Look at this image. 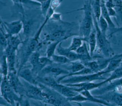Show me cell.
<instances>
[{
    "label": "cell",
    "instance_id": "41",
    "mask_svg": "<svg viewBox=\"0 0 122 106\" xmlns=\"http://www.w3.org/2000/svg\"><path fill=\"white\" fill-rule=\"evenodd\" d=\"M30 0V1H35V2H37V3H39L40 4H41L44 1H45V0Z\"/></svg>",
    "mask_w": 122,
    "mask_h": 106
},
{
    "label": "cell",
    "instance_id": "23",
    "mask_svg": "<svg viewBox=\"0 0 122 106\" xmlns=\"http://www.w3.org/2000/svg\"><path fill=\"white\" fill-rule=\"evenodd\" d=\"M23 41L20 36L18 35L10 36L9 37L8 46L11 49L18 52L20 45L22 44Z\"/></svg>",
    "mask_w": 122,
    "mask_h": 106
},
{
    "label": "cell",
    "instance_id": "34",
    "mask_svg": "<svg viewBox=\"0 0 122 106\" xmlns=\"http://www.w3.org/2000/svg\"><path fill=\"white\" fill-rule=\"evenodd\" d=\"M98 22L102 32L103 34L107 35V31L109 28V25L106 20L101 16L98 21Z\"/></svg>",
    "mask_w": 122,
    "mask_h": 106
},
{
    "label": "cell",
    "instance_id": "9",
    "mask_svg": "<svg viewBox=\"0 0 122 106\" xmlns=\"http://www.w3.org/2000/svg\"><path fill=\"white\" fill-rule=\"evenodd\" d=\"M70 72L66 69L62 65H59L54 63L44 68L37 76H50L56 78L68 75Z\"/></svg>",
    "mask_w": 122,
    "mask_h": 106
},
{
    "label": "cell",
    "instance_id": "39",
    "mask_svg": "<svg viewBox=\"0 0 122 106\" xmlns=\"http://www.w3.org/2000/svg\"><path fill=\"white\" fill-rule=\"evenodd\" d=\"M63 0H53L51 1V7L53 9L55 10L57 8H58Z\"/></svg>",
    "mask_w": 122,
    "mask_h": 106
},
{
    "label": "cell",
    "instance_id": "7",
    "mask_svg": "<svg viewBox=\"0 0 122 106\" xmlns=\"http://www.w3.org/2000/svg\"><path fill=\"white\" fill-rule=\"evenodd\" d=\"M104 74H106V73L103 70H102L98 72L93 73L90 74L74 76L67 77L62 80L60 81V83L64 84H68L88 82H94L95 80H104L107 79L103 76Z\"/></svg>",
    "mask_w": 122,
    "mask_h": 106
},
{
    "label": "cell",
    "instance_id": "15",
    "mask_svg": "<svg viewBox=\"0 0 122 106\" xmlns=\"http://www.w3.org/2000/svg\"><path fill=\"white\" fill-rule=\"evenodd\" d=\"M51 88L66 98L74 97L79 93L73 90L71 87L59 82L56 84Z\"/></svg>",
    "mask_w": 122,
    "mask_h": 106
},
{
    "label": "cell",
    "instance_id": "35",
    "mask_svg": "<svg viewBox=\"0 0 122 106\" xmlns=\"http://www.w3.org/2000/svg\"><path fill=\"white\" fill-rule=\"evenodd\" d=\"M68 101L69 102H73L75 103H82L84 102L88 101V99L84 97L83 95H82L81 94L79 93L76 95H75L74 97L67 98Z\"/></svg>",
    "mask_w": 122,
    "mask_h": 106
},
{
    "label": "cell",
    "instance_id": "32",
    "mask_svg": "<svg viewBox=\"0 0 122 106\" xmlns=\"http://www.w3.org/2000/svg\"><path fill=\"white\" fill-rule=\"evenodd\" d=\"M51 59L53 63L59 65H64L69 63L71 62L66 57L58 54H54Z\"/></svg>",
    "mask_w": 122,
    "mask_h": 106
},
{
    "label": "cell",
    "instance_id": "17",
    "mask_svg": "<svg viewBox=\"0 0 122 106\" xmlns=\"http://www.w3.org/2000/svg\"><path fill=\"white\" fill-rule=\"evenodd\" d=\"M62 42H61L56 49V51L58 54L63 55L66 57L71 62L80 61L79 55L76 52L71 51L68 47H63L61 44Z\"/></svg>",
    "mask_w": 122,
    "mask_h": 106
},
{
    "label": "cell",
    "instance_id": "38",
    "mask_svg": "<svg viewBox=\"0 0 122 106\" xmlns=\"http://www.w3.org/2000/svg\"><path fill=\"white\" fill-rule=\"evenodd\" d=\"M19 103L20 106H30V101L28 99V98L26 96L21 97Z\"/></svg>",
    "mask_w": 122,
    "mask_h": 106
},
{
    "label": "cell",
    "instance_id": "28",
    "mask_svg": "<svg viewBox=\"0 0 122 106\" xmlns=\"http://www.w3.org/2000/svg\"><path fill=\"white\" fill-rule=\"evenodd\" d=\"M93 14L97 21L101 16V0H91Z\"/></svg>",
    "mask_w": 122,
    "mask_h": 106
},
{
    "label": "cell",
    "instance_id": "40",
    "mask_svg": "<svg viewBox=\"0 0 122 106\" xmlns=\"http://www.w3.org/2000/svg\"><path fill=\"white\" fill-rule=\"evenodd\" d=\"M109 14L111 17H116V11L114 9V8H107Z\"/></svg>",
    "mask_w": 122,
    "mask_h": 106
},
{
    "label": "cell",
    "instance_id": "29",
    "mask_svg": "<svg viewBox=\"0 0 122 106\" xmlns=\"http://www.w3.org/2000/svg\"><path fill=\"white\" fill-rule=\"evenodd\" d=\"M62 41H57L51 42L47 46L46 50V56L49 58H51V57L55 54V51H56L57 48L59 45V44Z\"/></svg>",
    "mask_w": 122,
    "mask_h": 106
},
{
    "label": "cell",
    "instance_id": "18",
    "mask_svg": "<svg viewBox=\"0 0 122 106\" xmlns=\"http://www.w3.org/2000/svg\"><path fill=\"white\" fill-rule=\"evenodd\" d=\"M40 56L39 51H36L31 55L29 59V62L31 66V70L36 77L40 72L39 70V58Z\"/></svg>",
    "mask_w": 122,
    "mask_h": 106
},
{
    "label": "cell",
    "instance_id": "30",
    "mask_svg": "<svg viewBox=\"0 0 122 106\" xmlns=\"http://www.w3.org/2000/svg\"><path fill=\"white\" fill-rule=\"evenodd\" d=\"M9 36L0 28V52H4L8 46Z\"/></svg>",
    "mask_w": 122,
    "mask_h": 106
},
{
    "label": "cell",
    "instance_id": "10",
    "mask_svg": "<svg viewBox=\"0 0 122 106\" xmlns=\"http://www.w3.org/2000/svg\"><path fill=\"white\" fill-rule=\"evenodd\" d=\"M1 28L9 36L18 35L23 30V24L21 19H19L11 22H6L1 20Z\"/></svg>",
    "mask_w": 122,
    "mask_h": 106
},
{
    "label": "cell",
    "instance_id": "31",
    "mask_svg": "<svg viewBox=\"0 0 122 106\" xmlns=\"http://www.w3.org/2000/svg\"><path fill=\"white\" fill-rule=\"evenodd\" d=\"M122 78V66H120L112 72L109 77L107 78L105 81L107 83H109L114 80L121 79Z\"/></svg>",
    "mask_w": 122,
    "mask_h": 106
},
{
    "label": "cell",
    "instance_id": "12",
    "mask_svg": "<svg viewBox=\"0 0 122 106\" xmlns=\"http://www.w3.org/2000/svg\"><path fill=\"white\" fill-rule=\"evenodd\" d=\"M95 97L110 103H113L118 106H122V93H118L113 90Z\"/></svg>",
    "mask_w": 122,
    "mask_h": 106
},
{
    "label": "cell",
    "instance_id": "33",
    "mask_svg": "<svg viewBox=\"0 0 122 106\" xmlns=\"http://www.w3.org/2000/svg\"><path fill=\"white\" fill-rule=\"evenodd\" d=\"M53 62L51 58L46 56H40L39 58V70L40 72L47 66L53 63Z\"/></svg>",
    "mask_w": 122,
    "mask_h": 106
},
{
    "label": "cell",
    "instance_id": "3",
    "mask_svg": "<svg viewBox=\"0 0 122 106\" xmlns=\"http://www.w3.org/2000/svg\"><path fill=\"white\" fill-rule=\"evenodd\" d=\"M93 18L94 27L96 33L97 46L105 58H111L114 55V53L110 42L107 39V35L103 34L101 31L98 21L93 14Z\"/></svg>",
    "mask_w": 122,
    "mask_h": 106
},
{
    "label": "cell",
    "instance_id": "13",
    "mask_svg": "<svg viewBox=\"0 0 122 106\" xmlns=\"http://www.w3.org/2000/svg\"><path fill=\"white\" fill-rule=\"evenodd\" d=\"M108 84L103 87H100L99 88L95 89V91L92 93L94 96H100L106 93L115 90L116 88L120 85H122V78L117 79L108 83Z\"/></svg>",
    "mask_w": 122,
    "mask_h": 106
},
{
    "label": "cell",
    "instance_id": "8",
    "mask_svg": "<svg viewBox=\"0 0 122 106\" xmlns=\"http://www.w3.org/2000/svg\"><path fill=\"white\" fill-rule=\"evenodd\" d=\"M25 96L28 98L45 102L44 93L42 88L38 85L30 84L23 80Z\"/></svg>",
    "mask_w": 122,
    "mask_h": 106
},
{
    "label": "cell",
    "instance_id": "14",
    "mask_svg": "<svg viewBox=\"0 0 122 106\" xmlns=\"http://www.w3.org/2000/svg\"><path fill=\"white\" fill-rule=\"evenodd\" d=\"M4 52L7 57L9 72H17L16 70V62L17 51L11 49L8 46Z\"/></svg>",
    "mask_w": 122,
    "mask_h": 106
},
{
    "label": "cell",
    "instance_id": "36",
    "mask_svg": "<svg viewBox=\"0 0 122 106\" xmlns=\"http://www.w3.org/2000/svg\"><path fill=\"white\" fill-rule=\"evenodd\" d=\"M51 1L52 0H45L40 5L41 14L44 17L50 8Z\"/></svg>",
    "mask_w": 122,
    "mask_h": 106
},
{
    "label": "cell",
    "instance_id": "11",
    "mask_svg": "<svg viewBox=\"0 0 122 106\" xmlns=\"http://www.w3.org/2000/svg\"><path fill=\"white\" fill-rule=\"evenodd\" d=\"M7 78L15 92L21 97H25L24 84L23 82L20 80V78L17 72H9Z\"/></svg>",
    "mask_w": 122,
    "mask_h": 106
},
{
    "label": "cell",
    "instance_id": "24",
    "mask_svg": "<svg viewBox=\"0 0 122 106\" xmlns=\"http://www.w3.org/2000/svg\"><path fill=\"white\" fill-rule=\"evenodd\" d=\"M85 42L84 39L79 35L73 36L71 44L68 48L72 51L76 52L77 50L81 46L83 43Z\"/></svg>",
    "mask_w": 122,
    "mask_h": 106
},
{
    "label": "cell",
    "instance_id": "21",
    "mask_svg": "<svg viewBox=\"0 0 122 106\" xmlns=\"http://www.w3.org/2000/svg\"><path fill=\"white\" fill-rule=\"evenodd\" d=\"M70 73H75L84 69L85 66L80 61L71 62L70 63L62 65Z\"/></svg>",
    "mask_w": 122,
    "mask_h": 106
},
{
    "label": "cell",
    "instance_id": "25",
    "mask_svg": "<svg viewBox=\"0 0 122 106\" xmlns=\"http://www.w3.org/2000/svg\"><path fill=\"white\" fill-rule=\"evenodd\" d=\"M22 18V19L21 20L23 24L22 30L23 35L25 36V39L30 38V35L31 33L32 30V21L26 19L25 17Z\"/></svg>",
    "mask_w": 122,
    "mask_h": 106
},
{
    "label": "cell",
    "instance_id": "4",
    "mask_svg": "<svg viewBox=\"0 0 122 106\" xmlns=\"http://www.w3.org/2000/svg\"><path fill=\"white\" fill-rule=\"evenodd\" d=\"M38 85L44 92L45 96L44 103L54 106H72L66 97L54 90L40 83H39Z\"/></svg>",
    "mask_w": 122,
    "mask_h": 106
},
{
    "label": "cell",
    "instance_id": "16",
    "mask_svg": "<svg viewBox=\"0 0 122 106\" xmlns=\"http://www.w3.org/2000/svg\"><path fill=\"white\" fill-rule=\"evenodd\" d=\"M18 76L23 80L31 84L38 85L39 84L36 77L33 73L31 69L28 67H23L17 72Z\"/></svg>",
    "mask_w": 122,
    "mask_h": 106
},
{
    "label": "cell",
    "instance_id": "22",
    "mask_svg": "<svg viewBox=\"0 0 122 106\" xmlns=\"http://www.w3.org/2000/svg\"><path fill=\"white\" fill-rule=\"evenodd\" d=\"M9 73V67L6 54L4 52H0V75L1 78H7Z\"/></svg>",
    "mask_w": 122,
    "mask_h": 106
},
{
    "label": "cell",
    "instance_id": "6",
    "mask_svg": "<svg viewBox=\"0 0 122 106\" xmlns=\"http://www.w3.org/2000/svg\"><path fill=\"white\" fill-rule=\"evenodd\" d=\"M58 22V26L53 28L50 33L45 36L44 41H50L51 42L57 41H63L71 36H74L79 35V34H71L70 30L64 28L63 25L66 22L62 21Z\"/></svg>",
    "mask_w": 122,
    "mask_h": 106
},
{
    "label": "cell",
    "instance_id": "26",
    "mask_svg": "<svg viewBox=\"0 0 122 106\" xmlns=\"http://www.w3.org/2000/svg\"><path fill=\"white\" fill-rule=\"evenodd\" d=\"M83 64L86 67L91 70L93 73H96L102 71L100 64L97 59H92L90 61L85 62Z\"/></svg>",
    "mask_w": 122,
    "mask_h": 106
},
{
    "label": "cell",
    "instance_id": "20",
    "mask_svg": "<svg viewBox=\"0 0 122 106\" xmlns=\"http://www.w3.org/2000/svg\"><path fill=\"white\" fill-rule=\"evenodd\" d=\"M101 16L106 20L109 25L110 29L115 28V25L112 21L111 16H110L107 8L105 5V0H101Z\"/></svg>",
    "mask_w": 122,
    "mask_h": 106
},
{
    "label": "cell",
    "instance_id": "5",
    "mask_svg": "<svg viewBox=\"0 0 122 106\" xmlns=\"http://www.w3.org/2000/svg\"><path fill=\"white\" fill-rule=\"evenodd\" d=\"M0 95L2 98L8 105H14L16 102H20V97L14 90L7 78H1Z\"/></svg>",
    "mask_w": 122,
    "mask_h": 106
},
{
    "label": "cell",
    "instance_id": "27",
    "mask_svg": "<svg viewBox=\"0 0 122 106\" xmlns=\"http://www.w3.org/2000/svg\"><path fill=\"white\" fill-rule=\"evenodd\" d=\"M114 9L116 13V20L118 25L122 24V0H113Z\"/></svg>",
    "mask_w": 122,
    "mask_h": 106
},
{
    "label": "cell",
    "instance_id": "43",
    "mask_svg": "<svg viewBox=\"0 0 122 106\" xmlns=\"http://www.w3.org/2000/svg\"><path fill=\"white\" fill-rule=\"evenodd\" d=\"M77 104H78V106H83L81 105V103H77Z\"/></svg>",
    "mask_w": 122,
    "mask_h": 106
},
{
    "label": "cell",
    "instance_id": "1",
    "mask_svg": "<svg viewBox=\"0 0 122 106\" xmlns=\"http://www.w3.org/2000/svg\"><path fill=\"white\" fill-rule=\"evenodd\" d=\"M42 43L40 42V39L33 36L26 38L23 40L21 47L19 49V54L18 55V69L19 71L21 69L24 67L26 63L29 61L31 55L41 47Z\"/></svg>",
    "mask_w": 122,
    "mask_h": 106
},
{
    "label": "cell",
    "instance_id": "42",
    "mask_svg": "<svg viewBox=\"0 0 122 106\" xmlns=\"http://www.w3.org/2000/svg\"><path fill=\"white\" fill-rule=\"evenodd\" d=\"M10 106H20V103H19V102H17L16 103V104L14 105H12V106L10 105Z\"/></svg>",
    "mask_w": 122,
    "mask_h": 106
},
{
    "label": "cell",
    "instance_id": "44",
    "mask_svg": "<svg viewBox=\"0 0 122 106\" xmlns=\"http://www.w3.org/2000/svg\"><path fill=\"white\" fill-rule=\"evenodd\" d=\"M106 1H113V0H106Z\"/></svg>",
    "mask_w": 122,
    "mask_h": 106
},
{
    "label": "cell",
    "instance_id": "19",
    "mask_svg": "<svg viewBox=\"0 0 122 106\" xmlns=\"http://www.w3.org/2000/svg\"><path fill=\"white\" fill-rule=\"evenodd\" d=\"M87 43L89 46L90 54L91 56L93 57L94 53L97 46L96 33L94 27H93L92 31L91 32L88 38Z\"/></svg>",
    "mask_w": 122,
    "mask_h": 106
},
{
    "label": "cell",
    "instance_id": "2",
    "mask_svg": "<svg viewBox=\"0 0 122 106\" xmlns=\"http://www.w3.org/2000/svg\"><path fill=\"white\" fill-rule=\"evenodd\" d=\"M83 15L79 25V35L84 38L87 43L88 38L94 27L93 11L91 0H85L82 8Z\"/></svg>",
    "mask_w": 122,
    "mask_h": 106
},
{
    "label": "cell",
    "instance_id": "37",
    "mask_svg": "<svg viewBox=\"0 0 122 106\" xmlns=\"http://www.w3.org/2000/svg\"><path fill=\"white\" fill-rule=\"evenodd\" d=\"M122 34V26L115 27L114 28L110 29V33L109 35L110 37H111L113 35L115 34Z\"/></svg>",
    "mask_w": 122,
    "mask_h": 106
}]
</instances>
